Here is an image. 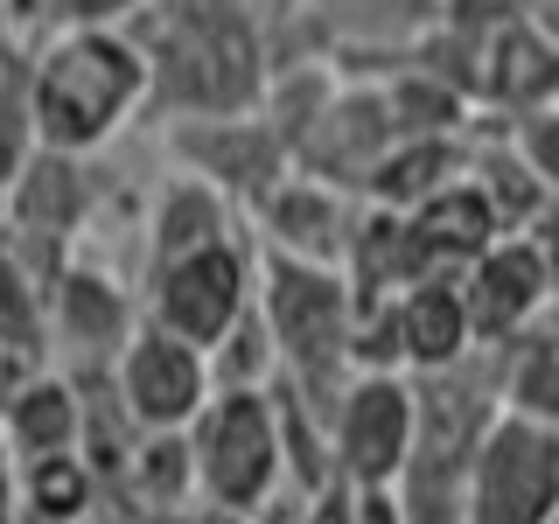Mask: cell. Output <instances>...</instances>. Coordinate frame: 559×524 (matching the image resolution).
Returning a JSON list of instances; mask_svg holds the SVG:
<instances>
[{
	"label": "cell",
	"instance_id": "obj_12",
	"mask_svg": "<svg viewBox=\"0 0 559 524\" xmlns=\"http://www.w3.org/2000/svg\"><path fill=\"white\" fill-rule=\"evenodd\" d=\"M364 210H371L364 196H349V189L314 182V175L294 168L287 182L245 217V231H252L259 252L308 259V266H349V245L364 231Z\"/></svg>",
	"mask_w": 559,
	"mask_h": 524
},
{
	"label": "cell",
	"instance_id": "obj_14",
	"mask_svg": "<svg viewBox=\"0 0 559 524\" xmlns=\"http://www.w3.org/2000/svg\"><path fill=\"white\" fill-rule=\"evenodd\" d=\"M308 28L343 70L357 57L406 63L441 28V0H308Z\"/></svg>",
	"mask_w": 559,
	"mask_h": 524
},
{
	"label": "cell",
	"instance_id": "obj_1",
	"mask_svg": "<svg viewBox=\"0 0 559 524\" xmlns=\"http://www.w3.org/2000/svg\"><path fill=\"white\" fill-rule=\"evenodd\" d=\"M147 63V119L154 127H197V119H238L266 105L273 43L238 22L217 0H154L127 28Z\"/></svg>",
	"mask_w": 559,
	"mask_h": 524
},
{
	"label": "cell",
	"instance_id": "obj_22",
	"mask_svg": "<svg viewBox=\"0 0 559 524\" xmlns=\"http://www.w3.org/2000/svg\"><path fill=\"white\" fill-rule=\"evenodd\" d=\"M0 524H22V468H14L8 441H0Z\"/></svg>",
	"mask_w": 559,
	"mask_h": 524
},
{
	"label": "cell",
	"instance_id": "obj_18",
	"mask_svg": "<svg viewBox=\"0 0 559 524\" xmlns=\"http://www.w3.org/2000/svg\"><path fill=\"white\" fill-rule=\"evenodd\" d=\"M35 162V49L0 35V196Z\"/></svg>",
	"mask_w": 559,
	"mask_h": 524
},
{
	"label": "cell",
	"instance_id": "obj_7",
	"mask_svg": "<svg viewBox=\"0 0 559 524\" xmlns=\"http://www.w3.org/2000/svg\"><path fill=\"white\" fill-rule=\"evenodd\" d=\"M43 322H49V364L70 378H98V371H112V357L140 329V287H127L105 259L78 252L49 279Z\"/></svg>",
	"mask_w": 559,
	"mask_h": 524
},
{
	"label": "cell",
	"instance_id": "obj_17",
	"mask_svg": "<svg viewBox=\"0 0 559 524\" xmlns=\"http://www.w3.org/2000/svg\"><path fill=\"white\" fill-rule=\"evenodd\" d=\"M154 0H0V35L43 49L49 35H127Z\"/></svg>",
	"mask_w": 559,
	"mask_h": 524
},
{
	"label": "cell",
	"instance_id": "obj_13",
	"mask_svg": "<svg viewBox=\"0 0 559 524\" xmlns=\"http://www.w3.org/2000/svg\"><path fill=\"white\" fill-rule=\"evenodd\" d=\"M224 238H245V210L224 203L210 182L197 175H162V182L147 189V203H140V279L175 266V259L189 252H210V245Z\"/></svg>",
	"mask_w": 559,
	"mask_h": 524
},
{
	"label": "cell",
	"instance_id": "obj_27",
	"mask_svg": "<svg viewBox=\"0 0 559 524\" xmlns=\"http://www.w3.org/2000/svg\"><path fill=\"white\" fill-rule=\"evenodd\" d=\"M552 336H559V314H552Z\"/></svg>",
	"mask_w": 559,
	"mask_h": 524
},
{
	"label": "cell",
	"instance_id": "obj_10",
	"mask_svg": "<svg viewBox=\"0 0 559 524\" xmlns=\"http://www.w3.org/2000/svg\"><path fill=\"white\" fill-rule=\"evenodd\" d=\"M105 384H112V398L127 406V419L140 433H189V419H197L210 406V357L189 343H175L168 329H154L147 314H140L133 343L112 357V371H105Z\"/></svg>",
	"mask_w": 559,
	"mask_h": 524
},
{
	"label": "cell",
	"instance_id": "obj_4",
	"mask_svg": "<svg viewBox=\"0 0 559 524\" xmlns=\"http://www.w3.org/2000/svg\"><path fill=\"white\" fill-rule=\"evenodd\" d=\"M182 441H189V462H197V497L210 511L259 524L287 497L273 392H210V406L189 419Z\"/></svg>",
	"mask_w": 559,
	"mask_h": 524
},
{
	"label": "cell",
	"instance_id": "obj_2",
	"mask_svg": "<svg viewBox=\"0 0 559 524\" xmlns=\"http://www.w3.org/2000/svg\"><path fill=\"white\" fill-rule=\"evenodd\" d=\"M147 119V63L133 35H49L35 49V147L98 162Z\"/></svg>",
	"mask_w": 559,
	"mask_h": 524
},
{
	"label": "cell",
	"instance_id": "obj_8",
	"mask_svg": "<svg viewBox=\"0 0 559 524\" xmlns=\"http://www.w3.org/2000/svg\"><path fill=\"white\" fill-rule=\"evenodd\" d=\"M559 511V433L497 413L468 462L462 524H546Z\"/></svg>",
	"mask_w": 559,
	"mask_h": 524
},
{
	"label": "cell",
	"instance_id": "obj_5",
	"mask_svg": "<svg viewBox=\"0 0 559 524\" xmlns=\"http://www.w3.org/2000/svg\"><path fill=\"white\" fill-rule=\"evenodd\" d=\"M259 308V252H252V231L245 238H224L210 252H189L175 266L140 279V314L154 329H168L175 343L189 349H217L245 314Z\"/></svg>",
	"mask_w": 559,
	"mask_h": 524
},
{
	"label": "cell",
	"instance_id": "obj_23",
	"mask_svg": "<svg viewBox=\"0 0 559 524\" xmlns=\"http://www.w3.org/2000/svg\"><path fill=\"white\" fill-rule=\"evenodd\" d=\"M357 524H406L392 489H357Z\"/></svg>",
	"mask_w": 559,
	"mask_h": 524
},
{
	"label": "cell",
	"instance_id": "obj_19",
	"mask_svg": "<svg viewBox=\"0 0 559 524\" xmlns=\"http://www.w3.org/2000/svg\"><path fill=\"white\" fill-rule=\"evenodd\" d=\"M503 140H511L518 162L559 196V105H546V112H524V119H503Z\"/></svg>",
	"mask_w": 559,
	"mask_h": 524
},
{
	"label": "cell",
	"instance_id": "obj_25",
	"mask_svg": "<svg viewBox=\"0 0 559 524\" xmlns=\"http://www.w3.org/2000/svg\"><path fill=\"white\" fill-rule=\"evenodd\" d=\"M22 524H49V517H28V511H22Z\"/></svg>",
	"mask_w": 559,
	"mask_h": 524
},
{
	"label": "cell",
	"instance_id": "obj_29",
	"mask_svg": "<svg viewBox=\"0 0 559 524\" xmlns=\"http://www.w3.org/2000/svg\"><path fill=\"white\" fill-rule=\"evenodd\" d=\"M552 210H559V196H552Z\"/></svg>",
	"mask_w": 559,
	"mask_h": 524
},
{
	"label": "cell",
	"instance_id": "obj_28",
	"mask_svg": "<svg viewBox=\"0 0 559 524\" xmlns=\"http://www.w3.org/2000/svg\"><path fill=\"white\" fill-rule=\"evenodd\" d=\"M546 524H559V511H552V517H546Z\"/></svg>",
	"mask_w": 559,
	"mask_h": 524
},
{
	"label": "cell",
	"instance_id": "obj_6",
	"mask_svg": "<svg viewBox=\"0 0 559 524\" xmlns=\"http://www.w3.org/2000/svg\"><path fill=\"white\" fill-rule=\"evenodd\" d=\"M419 441V392L413 378L357 371L329 406V462L343 489H399Z\"/></svg>",
	"mask_w": 559,
	"mask_h": 524
},
{
	"label": "cell",
	"instance_id": "obj_26",
	"mask_svg": "<svg viewBox=\"0 0 559 524\" xmlns=\"http://www.w3.org/2000/svg\"><path fill=\"white\" fill-rule=\"evenodd\" d=\"M0 231H8V210H0Z\"/></svg>",
	"mask_w": 559,
	"mask_h": 524
},
{
	"label": "cell",
	"instance_id": "obj_20",
	"mask_svg": "<svg viewBox=\"0 0 559 524\" xmlns=\"http://www.w3.org/2000/svg\"><path fill=\"white\" fill-rule=\"evenodd\" d=\"M217 8H231L238 22H252L266 43H294V35L308 28V0H217Z\"/></svg>",
	"mask_w": 559,
	"mask_h": 524
},
{
	"label": "cell",
	"instance_id": "obj_9",
	"mask_svg": "<svg viewBox=\"0 0 559 524\" xmlns=\"http://www.w3.org/2000/svg\"><path fill=\"white\" fill-rule=\"evenodd\" d=\"M162 154L175 175H197L224 203H238L252 217L294 175L287 140L273 133L266 112H238V119H197V127H162Z\"/></svg>",
	"mask_w": 559,
	"mask_h": 524
},
{
	"label": "cell",
	"instance_id": "obj_21",
	"mask_svg": "<svg viewBox=\"0 0 559 524\" xmlns=\"http://www.w3.org/2000/svg\"><path fill=\"white\" fill-rule=\"evenodd\" d=\"M273 524H357V489H322V497H301V503H287Z\"/></svg>",
	"mask_w": 559,
	"mask_h": 524
},
{
	"label": "cell",
	"instance_id": "obj_16",
	"mask_svg": "<svg viewBox=\"0 0 559 524\" xmlns=\"http://www.w3.org/2000/svg\"><path fill=\"white\" fill-rule=\"evenodd\" d=\"M489 357H497V413L559 433V336H552V322L503 343V349H489Z\"/></svg>",
	"mask_w": 559,
	"mask_h": 524
},
{
	"label": "cell",
	"instance_id": "obj_11",
	"mask_svg": "<svg viewBox=\"0 0 559 524\" xmlns=\"http://www.w3.org/2000/svg\"><path fill=\"white\" fill-rule=\"evenodd\" d=\"M454 287H462L468 329H476L483 349H503V343L532 336V329H546L559 314V279L546 266V252L524 231H503Z\"/></svg>",
	"mask_w": 559,
	"mask_h": 524
},
{
	"label": "cell",
	"instance_id": "obj_24",
	"mask_svg": "<svg viewBox=\"0 0 559 524\" xmlns=\"http://www.w3.org/2000/svg\"><path fill=\"white\" fill-rule=\"evenodd\" d=\"M532 28L559 49V0H532Z\"/></svg>",
	"mask_w": 559,
	"mask_h": 524
},
{
	"label": "cell",
	"instance_id": "obj_15",
	"mask_svg": "<svg viewBox=\"0 0 559 524\" xmlns=\"http://www.w3.org/2000/svg\"><path fill=\"white\" fill-rule=\"evenodd\" d=\"M0 441H8L14 468L49 462V454H78L84 448V392L70 371H35L22 392L0 406Z\"/></svg>",
	"mask_w": 559,
	"mask_h": 524
},
{
	"label": "cell",
	"instance_id": "obj_3",
	"mask_svg": "<svg viewBox=\"0 0 559 524\" xmlns=\"http://www.w3.org/2000/svg\"><path fill=\"white\" fill-rule=\"evenodd\" d=\"M259 322L273 336L280 378L301 384L329 413L343 398V384L357 378V364H349V349H357V287H349V273L259 252Z\"/></svg>",
	"mask_w": 559,
	"mask_h": 524
}]
</instances>
